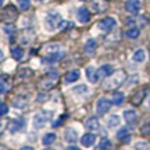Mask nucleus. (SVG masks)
I'll use <instances>...</instances> for the list:
<instances>
[{"instance_id": "nucleus-2", "label": "nucleus", "mask_w": 150, "mask_h": 150, "mask_svg": "<svg viewBox=\"0 0 150 150\" xmlns=\"http://www.w3.org/2000/svg\"><path fill=\"white\" fill-rule=\"evenodd\" d=\"M64 57V50L60 46L59 43H50L45 47V56H43L40 61L45 64H52L56 63Z\"/></svg>"}, {"instance_id": "nucleus-15", "label": "nucleus", "mask_w": 150, "mask_h": 150, "mask_svg": "<svg viewBox=\"0 0 150 150\" xmlns=\"http://www.w3.org/2000/svg\"><path fill=\"white\" fill-rule=\"evenodd\" d=\"M95 142H96V135L95 134H85L81 138V145L83 147H91V146H93Z\"/></svg>"}, {"instance_id": "nucleus-11", "label": "nucleus", "mask_w": 150, "mask_h": 150, "mask_svg": "<svg viewBox=\"0 0 150 150\" xmlns=\"http://www.w3.org/2000/svg\"><path fill=\"white\" fill-rule=\"evenodd\" d=\"M146 95H147V89H146V88H142V89H139V91H138L134 96H132L131 103H132L134 106H140V103L145 100Z\"/></svg>"}, {"instance_id": "nucleus-27", "label": "nucleus", "mask_w": 150, "mask_h": 150, "mask_svg": "<svg viewBox=\"0 0 150 150\" xmlns=\"http://www.w3.org/2000/svg\"><path fill=\"white\" fill-rule=\"evenodd\" d=\"M120 117L118 115H111V117L107 120V127L108 128H115V127H118L120 125Z\"/></svg>"}, {"instance_id": "nucleus-39", "label": "nucleus", "mask_w": 150, "mask_h": 150, "mask_svg": "<svg viewBox=\"0 0 150 150\" xmlns=\"http://www.w3.org/2000/svg\"><path fill=\"white\" fill-rule=\"evenodd\" d=\"M142 131H143V134H145V135H147V134H149V132H150V124H149V125H147V127H145V128L142 129Z\"/></svg>"}, {"instance_id": "nucleus-20", "label": "nucleus", "mask_w": 150, "mask_h": 150, "mask_svg": "<svg viewBox=\"0 0 150 150\" xmlns=\"http://www.w3.org/2000/svg\"><path fill=\"white\" fill-rule=\"evenodd\" d=\"M13 104H14V107H17V108H25L28 104L27 96H22V95L16 96V99L13 100Z\"/></svg>"}, {"instance_id": "nucleus-13", "label": "nucleus", "mask_w": 150, "mask_h": 150, "mask_svg": "<svg viewBox=\"0 0 150 150\" xmlns=\"http://www.w3.org/2000/svg\"><path fill=\"white\" fill-rule=\"evenodd\" d=\"M96 49H97L96 39H88L85 43V46H83V52H85V54H88V56H93V54L96 53Z\"/></svg>"}, {"instance_id": "nucleus-34", "label": "nucleus", "mask_w": 150, "mask_h": 150, "mask_svg": "<svg viewBox=\"0 0 150 150\" xmlns=\"http://www.w3.org/2000/svg\"><path fill=\"white\" fill-rule=\"evenodd\" d=\"M111 147V142L108 139H103L99 145H97V149H100V150H104V149H110Z\"/></svg>"}, {"instance_id": "nucleus-42", "label": "nucleus", "mask_w": 150, "mask_h": 150, "mask_svg": "<svg viewBox=\"0 0 150 150\" xmlns=\"http://www.w3.org/2000/svg\"><path fill=\"white\" fill-rule=\"evenodd\" d=\"M36 1H45V0H36Z\"/></svg>"}, {"instance_id": "nucleus-18", "label": "nucleus", "mask_w": 150, "mask_h": 150, "mask_svg": "<svg viewBox=\"0 0 150 150\" xmlns=\"http://www.w3.org/2000/svg\"><path fill=\"white\" fill-rule=\"evenodd\" d=\"M85 127L89 129V131H97V129L100 128V124H99V120H97L96 115L88 118L85 122Z\"/></svg>"}, {"instance_id": "nucleus-6", "label": "nucleus", "mask_w": 150, "mask_h": 150, "mask_svg": "<svg viewBox=\"0 0 150 150\" xmlns=\"http://www.w3.org/2000/svg\"><path fill=\"white\" fill-rule=\"evenodd\" d=\"M25 128V121L20 118V120H13L7 124V129H8V132L11 134H16V132H20L22 129Z\"/></svg>"}, {"instance_id": "nucleus-36", "label": "nucleus", "mask_w": 150, "mask_h": 150, "mask_svg": "<svg viewBox=\"0 0 150 150\" xmlns=\"http://www.w3.org/2000/svg\"><path fill=\"white\" fill-rule=\"evenodd\" d=\"M47 97H49L47 93H39V95H38V99H36V100L39 103H40V102L43 103V102H46V100H47Z\"/></svg>"}, {"instance_id": "nucleus-12", "label": "nucleus", "mask_w": 150, "mask_h": 150, "mask_svg": "<svg viewBox=\"0 0 150 150\" xmlns=\"http://www.w3.org/2000/svg\"><path fill=\"white\" fill-rule=\"evenodd\" d=\"M6 16H7V20H6V21H7V22H13L14 20H17V17H18V11H17L13 6H8L6 10L1 11V18H4Z\"/></svg>"}, {"instance_id": "nucleus-38", "label": "nucleus", "mask_w": 150, "mask_h": 150, "mask_svg": "<svg viewBox=\"0 0 150 150\" xmlns=\"http://www.w3.org/2000/svg\"><path fill=\"white\" fill-rule=\"evenodd\" d=\"M135 149H149V145H145V142H139L135 145Z\"/></svg>"}, {"instance_id": "nucleus-5", "label": "nucleus", "mask_w": 150, "mask_h": 150, "mask_svg": "<svg viewBox=\"0 0 150 150\" xmlns=\"http://www.w3.org/2000/svg\"><path fill=\"white\" fill-rule=\"evenodd\" d=\"M111 104H112V100H108V99H106V97H100V99L97 100V103H96L97 112H99L100 115L106 114V112L111 108Z\"/></svg>"}, {"instance_id": "nucleus-21", "label": "nucleus", "mask_w": 150, "mask_h": 150, "mask_svg": "<svg viewBox=\"0 0 150 150\" xmlns=\"http://www.w3.org/2000/svg\"><path fill=\"white\" fill-rule=\"evenodd\" d=\"M81 76V72L79 70H71L68 71L64 76V81L65 82H75V81H78Z\"/></svg>"}, {"instance_id": "nucleus-14", "label": "nucleus", "mask_w": 150, "mask_h": 150, "mask_svg": "<svg viewBox=\"0 0 150 150\" xmlns=\"http://www.w3.org/2000/svg\"><path fill=\"white\" fill-rule=\"evenodd\" d=\"M76 18H78V21L81 24H88V22L91 21V13H89L88 8L81 7L79 10H78V13H76Z\"/></svg>"}, {"instance_id": "nucleus-17", "label": "nucleus", "mask_w": 150, "mask_h": 150, "mask_svg": "<svg viewBox=\"0 0 150 150\" xmlns=\"http://www.w3.org/2000/svg\"><path fill=\"white\" fill-rule=\"evenodd\" d=\"M124 118H125V121L128 122V125L131 127H134L136 121H138V115H136V112L134 110H127V111H124Z\"/></svg>"}, {"instance_id": "nucleus-41", "label": "nucleus", "mask_w": 150, "mask_h": 150, "mask_svg": "<svg viewBox=\"0 0 150 150\" xmlns=\"http://www.w3.org/2000/svg\"><path fill=\"white\" fill-rule=\"evenodd\" d=\"M70 150H78V147H76V146H72V145H71L70 146Z\"/></svg>"}, {"instance_id": "nucleus-30", "label": "nucleus", "mask_w": 150, "mask_h": 150, "mask_svg": "<svg viewBox=\"0 0 150 150\" xmlns=\"http://www.w3.org/2000/svg\"><path fill=\"white\" fill-rule=\"evenodd\" d=\"M128 128H121L120 131L117 132V138L120 140H122V139H129L128 138Z\"/></svg>"}, {"instance_id": "nucleus-1", "label": "nucleus", "mask_w": 150, "mask_h": 150, "mask_svg": "<svg viewBox=\"0 0 150 150\" xmlns=\"http://www.w3.org/2000/svg\"><path fill=\"white\" fill-rule=\"evenodd\" d=\"M125 81H127V72L124 70H118L104 78V81H103V83H102V88L104 91H114V89L120 88Z\"/></svg>"}, {"instance_id": "nucleus-24", "label": "nucleus", "mask_w": 150, "mask_h": 150, "mask_svg": "<svg viewBox=\"0 0 150 150\" xmlns=\"http://www.w3.org/2000/svg\"><path fill=\"white\" fill-rule=\"evenodd\" d=\"M125 35H127V38H129V39H136V38L140 35V29L136 27H131L127 29Z\"/></svg>"}, {"instance_id": "nucleus-31", "label": "nucleus", "mask_w": 150, "mask_h": 150, "mask_svg": "<svg viewBox=\"0 0 150 150\" xmlns=\"http://www.w3.org/2000/svg\"><path fill=\"white\" fill-rule=\"evenodd\" d=\"M74 93H78V95H85L88 93V86L86 85H79V86H75L74 89H72Z\"/></svg>"}, {"instance_id": "nucleus-9", "label": "nucleus", "mask_w": 150, "mask_h": 150, "mask_svg": "<svg viewBox=\"0 0 150 150\" xmlns=\"http://www.w3.org/2000/svg\"><path fill=\"white\" fill-rule=\"evenodd\" d=\"M57 81H59V76H57L56 72L53 74V76L47 75V76H45L43 81L40 82V88H43V89H52V88L57 83Z\"/></svg>"}, {"instance_id": "nucleus-32", "label": "nucleus", "mask_w": 150, "mask_h": 150, "mask_svg": "<svg viewBox=\"0 0 150 150\" xmlns=\"http://www.w3.org/2000/svg\"><path fill=\"white\" fill-rule=\"evenodd\" d=\"M32 71L28 70V68H24V70H21L20 72H18V76H21V78H24V79H28V78H31L32 76Z\"/></svg>"}, {"instance_id": "nucleus-16", "label": "nucleus", "mask_w": 150, "mask_h": 150, "mask_svg": "<svg viewBox=\"0 0 150 150\" xmlns=\"http://www.w3.org/2000/svg\"><path fill=\"white\" fill-rule=\"evenodd\" d=\"M64 138H65V142H67V143L72 145V143H76V140H78V134H76L75 129L67 128V131H65V134H64Z\"/></svg>"}, {"instance_id": "nucleus-25", "label": "nucleus", "mask_w": 150, "mask_h": 150, "mask_svg": "<svg viewBox=\"0 0 150 150\" xmlns=\"http://www.w3.org/2000/svg\"><path fill=\"white\" fill-rule=\"evenodd\" d=\"M54 140H56V134H53V132H49V134L43 135L42 138V143L45 146H50L52 143H53Z\"/></svg>"}, {"instance_id": "nucleus-3", "label": "nucleus", "mask_w": 150, "mask_h": 150, "mask_svg": "<svg viewBox=\"0 0 150 150\" xmlns=\"http://www.w3.org/2000/svg\"><path fill=\"white\" fill-rule=\"evenodd\" d=\"M63 17L59 11L52 10L47 13V16L45 18V25H46V29L47 31H56V29H60L61 25H63Z\"/></svg>"}, {"instance_id": "nucleus-7", "label": "nucleus", "mask_w": 150, "mask_h": 150, "mask_svg": "<svg viewBox=\"0 0 150 150\" xmlns=\"http://www.w3.org/2000/svg\"><path fill=\"white\" fill-rule=\"evenodd\" d=\"M91 7L93 8V11L96 14H102V13H104L108 8V4L106 0H92Z\"/></svg>"}, {"instance_id": "nucleus-8", "label": "nucleus", "mask_w": 150, "mask_h": 150, "mask_svg": "<svg viewBox=\"0 0 150 150\" xmlns=\"http://www.w3.org/2000/svg\"><path fill=\"white\" fill-rule=\"evenodd\" d=\"M97 27L100 28L103 32H110L112 28L115 27V20L112 17H107V18H104V20H102V21L99 22Z\"/></svg>"}, {"instance_id": "nucleus-19", "label": "nucleus", "mask_w": 150, "mask_h": 150, "mask_svg": "<svg viewBox=\"0 0 150 150\" xmlns=\"http://www.w3.org/2000/svg\"><path fill=\"white\" fill-rule=\"evenodd\" d=\"M112 72H114V71H112V65L104 64L97 70V76H99V79H100V78H106V76H108L110 74H112Z\"/></svg>"}, {"instance_id": "nucleus-44", "label": "nucleus", "mask_w": 150, "mask_h": 150, "mask_svg": "<svg viewBox=\"0 0 150 150\" xmlns=\"http://www.w3.org/2000/svg\"><path fill=\"white\" fill-rule=\"evenodd\" d=\"M149 49H150V46H149Z\"/></svg>"}, {"instance_id": "nucleus-26", "label": "nucleus", "mask_w": 150, "mask_h": 150, "mask_svg": "<svg viewBox=\"0 0 150 150\" xmlns=\"http://www.w3.org/2000/svg\"><path fill=\"white\" fill-rule=\"evenodd\" d=\"M11 54H13V59H14V60H17V61H21L22 57H24V49H22V47H13Z\"/></svg>"}, {"instance_id": "nucleus-28", "label": "nucleus", "mask_w": 150, "mask_h": 150, "mask_svg": "<svg viewBox=\"0 0 150 150\" xmlns=\"http://www.w3.org/2000/svg\"><path fill=\"white\" fill-rule=\"evenodd\" d=\"M122 103H124V93H121V92L114 93V96H112V104H115V106H121Z\"/></svg>"}, {"instance_id": "nucleus-37", "label": "nucleus", "mask_w": 150, "mask_h": 150, "mask_svg": "<svg viewBox=\"0 0 150 150\" xmlns=\"http://www.w3.org/2000/svg\"><path fill=\"white\" fill-rule=\"evenodd\" d=\"M6 112H8V106H7L6 103H1V107H0V114H1V115H4Z\"/></svg>"}, {"instance_id": "nucleus-33", "label": "nucleus", "mask_w": 150, "mask_h": 150, "mask_svg": "<svg viewBox=\"0 0 150 150\" xmlns=\"http://www.w3.org/2000/svg\"><path fill=\"white\" fill-rule=\"evenodd\" d=\"M17 3H18V7L21 10H28L29 6H31V0H17Z\"/></svg>"}, {"instance_id": "nucleus-23", "label": "nucleus", "mask_w": 150, "mask_h": 150, "mask_svg": "<svg viewBox=\"0 0 150 150\" xmlns=\"http://www.w3.org/2000/svg\"><path fill=\"white\" fill-rule=\"evenodd\" d=\"M132 60H134L135 63H143L146 60L145 50H143V49H138V50L134 53V56H132Z\"/></svg>"}, {"instance_id": "nucleus-22", "label": "nucleus", "mask_w": 150, "mask_h": 150, "mask_svg": "<svg viewBox=\"0 0 150 150\" xmlns=\"http://www.w3.org/2000/svg\"><path fill=\"white\" fill-rule=\"evenodd\" d=\"M86 75H88V79L92 83H96L99 81V76H97V70L95 67H88L86 68Z\"/></svg>"}, {"instance_id": "nucleus-10", "label": "nucleus", "mask_w": 150, "mask_h": 150, "mask_svg": "<svg viewBox=\"0 0 150 150\" xmlns=\"http://www.w3.org/2000/svg\"><path fill=\"white\" fill-rule=\"evenodd\" d=\"M140 7H142V4H140L139 0H127L125 1V10L131 14H138Z\"/></svg>"}, {"instance_id": "nucleus-4", "label": "nucleus", "mask_w": 150, "mask_h": 150, "mask_svg": "<svg viewBox=\"0 0 150 150\" xmlns=\"http://www.w3.org/2000/svg\"><path fill=\"white\" fill-rule=\"evenodd\" d=\"M53 117V111H42L36 114L33 117V127L36 129H42L46 127L47 121H50V118Z\"/></svg>"}, {"instance_id": "nucleus-40", "label": "nucleus", "mask_w": 150, "mask_h": 150, "mask_svg": "<svg viewBox=\"0 0 150 150\" xmlns=\"http://www.w3.org/2000/svg\"><path fill=\"white\" fill-rule=\"evenodd\" d=\"M61 121H63V117H60L59 120H57V122H54V124H53V127H59L60 124H61Z\"/></svg>"}, {"instance_id": "nucleus-35", "label": "nucleus", "mask_w": 150, "mask_h": 150, "mask_svg": "<svg viewBox=\"0 0 150 150\" xmlns=\"http://www.w3.org/2000/svg\"><path fill=\"white\" fill-rule=\"evenodd\" d=\"M3 29H4V32L8 33V35H11L13 32H16V27H14V25H4Z\"/></svg>"}, {"instance_id": "nucleus-29", "label": "nucleus", "mask_w": 150, "mask_h": 150, "mask_svg": "<svg viewBox=\"0 0 150 150\" xmlns=\"http://www.w3.org/2000/svg\"><path fill=\"white\" fill-rule=\"evenodd\" d=\"M10 88H11V83L8 82V83L6 85V75L3 74L1 75V95H6L7 92L10 91Z\"/></svg>"}, {"instance_id": "nucleus-43", "label": "nucleus", "mask_w": 150, "mask_h": 150, "mask_svg": "<svg viewBox=\"0 0 150 150\" xmlns=\"http://www.w3.org/2000/svg\"><path fill=\"white\" fill-rule=\"evenodd\" d=\"M149 107H150V99H149Z\"/></svg>"}]
</instances>
